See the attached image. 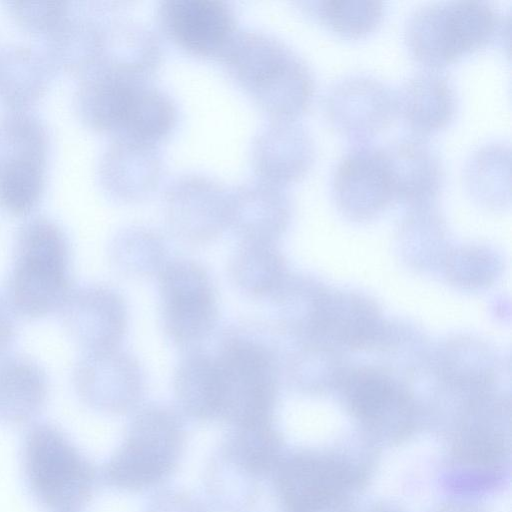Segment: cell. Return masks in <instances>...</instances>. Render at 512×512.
Returning <instances> with one entry per match:
<instances>
[{
    "label": "cell",
    "instance_id": "2",
    "mask_svg": "<svg viewBox=\"0 0 512 512\" xmlns=\"http://www.w3.org/2000/svg\"><path fill=\"white\" fill-rule=\"evenodd\" d=\"M70 247L59 224L44 215L26 219L16 232L7 283L11 310L27 318L59 312L72 290Z\"/></svg>",
    "mask_w": 512,
    "mask_h": 512
},
{
    "label": "cell",
    "instance_id": "3",
    "mask_svg": "<svg viewBox=\"0 0 512 512\" xmlns=\"http://www.w3.org/2000/svg\"><path fill=\"white\" fill-rule=\"evenodd\" d=\"M214 356L222 382L219 417L236 426L269 421L277 395L278 368L264 326H229Z\"/></svg>",
    "mask_w": 512,
    "mask_h": 512
},
{
    "label": "cell",
    "instance_id": "10",
    "mask_svg": "<svg viewBox=\"0 0 512 512\" xmlns=\"http://www.w3.org/2000/svg\"><path fill=\"white\" fill-rule=\"evenodd\" d=\"M324 112L341 136L356 144L367 143L397 115L395 92L372 76H348L329 88Z\"/></svg>",
    "mask_w": 512,
    "mask_h": 512
},
{
    "label": "cell",
    "instance_id": "22",
    "mask_svg": "<svg viewBox=\"0 0 512 512\" xmlns=\"http://www.w3.org/2000/svg\"><path fill=\"white\" fill-rule=\"evenodd\" d=\"M137 79L97 62L81 73L74 94L80 119L89 127L116 135L123 124Z\"/></svg>",
    "mask_w": 512,
    "mask_h": 512
},
{
    "label": "cell",
    "instance_id": "19",
    "mask_svg": "<svg viewBox=\"0 0 512 512\" xmlns=\"http://www.w3.org/2000/svg\"><path fill=\"white\" fill-rule=\"evenodd\" d=\"M393 199L424 205L444 185V166L438 152L423 138H401L383 148Z\"/></svg>",
    "mask_w": 512,
    "mask_h": 512
},
{
    "label": "cell",
    "instance_id": "34",
    "mask_svg": "<svg viewBox=\"0 0 512 512\" xmlns=\"http://www.w3.org/2000/svg\"><path fill=\"white\" fill-rule=\"evenodd\" d=\"M6 4L21 25L44 33L51 30L70 9L68 2L58 0H10Z\"/></svg>",
    "mask_w": 512,
    "mask_h": 512
},
{
    "label": "cell",
    "instance_id": "27",
    "mask_svg": "<svg viewBox=\"0 0 512 512\" xmlns=\"http://www.w3.org/2000/svg\"><path fill=\"white\" fill-rule=\"evenodd\" d=\"M177 119L178 108L172 96L148 80H140L133 87L116 135L157 144L172 132Z\"/></svg>",
    "mask_w": 512,
    "mask_h": 512
},
{
    "label": "cell",
    "instance_id": "15",
    "mask_svg": "<svg viewBox=\"0 0 512 512\" xmlns=\"http://www.w3.org/2000/svg\"><path fill=\"white\" fill-rule=\"evenodd\" d=\"M163 160L157 144L115 135L103 150L98 178L113 199L134 203L149 197L158 187Z\"/></svg>",
    "mask_w": 512,
    "mask_h": 512
},
{
    "label": "cell",
    "instance_id": "29",
    "mask_svg": "<svg viewBox=\"0 0 512 512\" xmlns=\"http://www.w3.org/2000/svg\"><path fill=\"white\" fill-rule=\"evenodd\" d=\"M232 283L246 296H273L283 284L284 264L273 243L240 242L228 264Z\"/></svg>",
    "mask_w": 512,
    "mask_h": 512
},
{
    "label": "cell",
    "instance_id": "26",
    "mask_svg": "<svg viewBox=\"0 0 512 512\" xmlns=\"http://www.w3.org/2000/svg\"><path fill=\"white\" fill-rule=\"evenodd\" d=\"M173 387L186 413L199 419L220 416L222 382L214 355L192 351L183 357L175 369Z\"/></svg>",
    "mask_w": 512,
    "mask_h": 512
},
{
    "label": "cell",
    "instance_id": "12",
    "mask_svg": "<svg viewBox=\"0 0 512 512\" xmlns=\"http://www.w3.org/2000/svg\"><path fill=\"white\" fill-rule=\"evenodd\" d=\"M59 313L66 332L84 352L118 348L127 332V303L107 285L72 288Z\"/></svg>",
    "mask_w": 512,
    "mask_h": 512
},
{
    "label": "cell",
    "instance_id": "35",
    "mask_svg": "<svg viewBox=\"0 0 512 512\" xmlns=\"http://www.w3.org/2000/svg\"><path fill=\"white\" fill-rule=\"evenodd\" d=\"M14 336V325L7 308L0 302V353L11 344Z\"/></svg>",
    "mask_w": 512,
    "mask_h": 512
},
{
    "label": "cell",
    "instance_id": "18",
    "mask_svg": "<svg viewBox=\"0 0 512 512\" xmlns=\"http://www.w3.org/2000/svg\"><path fill=\"white\" fill-rule=\"evenodd\" d=\"M351 479V470L340 461L304 454L288 460L278 480L281 495L292 509L314 512L337 501Z\"/></svg>",
    "mask_w": 512,
    "mask_h": 512
},
{
    "label": "cell",
    "instance_id": "16",
    "mask_svg": "<svg viewBox=\"0 0 512 512\" xmlns=\"http://www.w3.org/2000/svg\"><path fill=\"white\" fill-rule=\"evenodd\" d=\"M250 154L259 179L284 187L308 173L316 149L310 132L301 123L272 119L254 136Z\"/></svg>",
    "mask_w": 512,
    "mask_h": 512
},
{
    "label": "cell",
    "instance_id": "24",
    "mask_svg": "<svg viewBox=\"0 0 512 512\" xmlns=\"http://www.w3.org/2000/svg\"><path fill=\"white\" fill-rule=\"evenodd\" d=\"M55 67L45 50L28 44L0 48V101L23 108L46 90Z\"/></svg>",
    "mask_w": 512,
    "mask_h": 512
},
{
    "label": "cell",
    "instance_id": "32",
    "mask_svg": "<svg viewBox=\"0 0 512 512\" xmlns=\"http://www.w3.org/2000/svg\"><path fill=\"white\" fill-rule=\"evenodd\" d=\"M352 409L362 419L379 424L400 404L390 383L373 374H363L349 387Z\"/></svg>",
    "mask_w": 512,
    "mask_h": 512
},
{
    "label": "cell",
    "instance_id": "11",
    "mask_svg": "<svg viewBox=\"0 0 512 512\" xmlns=\"http://www.w3.org/2000/svg\"><path fill=\"white\" fill-rule=\"evenodd\" d=\"M160 30L194 56L219 58L238 30L234 7L226 0H161Z\"/></svg>",
    "mask_w": 512,
    "mask_h": 512
},
{
    "label": "cell",
    "instance_id": "31",
    "mask_svg": "<svg viewBox=\"0 0 512 512\" xmlns=\"http://www.w3.org/2000/svg\"><path fill=\"white\" fill-rule=\"evenodd\" d=\"M510 160V147L503 142H492L478 148L466 162L465 187L473 196L487 203L509 200Z\"/></svg>",
    "mask_w": 512,
    "mask_h": 512
},
{
    "label": "cell",
    "instance_id": "21",
    "mask_svg": "<svg viewBox=\"0 0 512 512\" xmlns=\"http://www.w3.org/2000/svg\"><path fill=\"white\" fill-rule=\"evenodd\" d=\"M397 115L413 136L435 134L454 120L458 97L452 82L437 70H425L411 76L397 92Z\"/></svg>",
    "mask_w": 512,
    "mask_h": 512
},
{
    "label": "cell",
    "instance_id": "1",
    "mask_svg": "<svg viewBox=\"0 0 512 512\" xmlns=\"http://www.w3.org/2000/svg\"><path fill=\"white\" fill-rule=\"evenodd\" d=\"M219 59L231 79L272 119L296 120L313 100L310 67L270 33L238 29Z\"/></svg>",
    "mask_w": 512,
    "mask_h": 512
},
{
    "label": "cell",
    "instance_id": "23",
    "mask_svg": "<svg viewBox=\"0 0 512 512\" xmlns=\"http://www.w3.org/2000/svg\"><path fill=\"white\" fill-rule=\"evenodd\" d=\"M162 57L160 39L149 25L111 14L105 49L98 62L127 76L147 80L160 66Z\"/></svg>",
    "mask_w": 512,
    "mask_h": 512
},
{
    "label": "cell",
    "instance_id": "13",
    "mask_svg": "<svg viewBox=\"0 0 512 512\" xmlns=\"http://www.w3.org/2000/svg\"><path fill=\"white\" fill-rule=\"evenodd\" d=\"M73 384L87 404L122 410L134 404L144 390L139 361L121 348L85 352L75 365Z\"/></svg>",
    "mask_w": 512,
    "mask_h": 512
},
{
    "label": "cell",
    "instance_id": "17",
    "mask_svg": "<svg viewBox=\"0 0 512 512\" xmlns=\"http://www.w3.org/2000/svg\"><path fill=\"white\" fill-rule=\"evenodd\" d=\"M228 228L240 242L273 243L285 229L291 199L283 186L261 179L229 190Z\"/></svg>",
    "mask_w": 512,
    "mask_h": 512
},
{
    "label": "cell",
    "instance_id": "28",
    "mask_svg": "<svg viewBox=\"0 0 512 512\" xmlns=\"http://www.w3.org/2000/svg\"><path fill=\"white\" fill-rule=\"evenodd\" d=\"M113 268L121 275L144 279L158 276L168 260V247L163 236L143 225L120 229L108 249Z\"/></svg>",
    "mask_w": 512,
    "mask_h": 512
},
{
    "label": "cell",
    "instance_id": "25",
    "mask_svg": "<svg viewBox=\"0 0 512 512\" xmlns=\"http://www.w3.org/2000/svg\"><path fill=\"white\" fill-rule=\"evenodd\" d=\"M48 380L42 368L25 357L0 361V421L23 423L45 404Z\"/></svg>",
    "mask_w": 512,
    "mask_h": 512
},
{
    "label": "cell",
    "instance_id": "9",
    "mask_svg": "<svg viewBox=\"0 0 512 512\" xmlns=\"http://www.w3.org/2000/svg\"><path fill=\"white\" fill-rule=\"evenodd\" d=\"M229 190L215 177L190 171L177 175L163 195L170 232L191 245L208 244L228 228Z\"/></svg>",
    "mask_w": 512,
    "mask_h": 512
},
{
    "label": "cell",
    "instance_id": "6",
    "mask_svg": "<svg viewBox=\"0 0 512 512\" xmlns=\"http://www.w3.org/2000/svg\"><path fill=\"white\" fill-rule=\"evenodd\" d=\"M49 134L44 121L25 108L0 114V205L27 214L45 185Z\"/></svg>",
    "mask_w": 512,
    "mask_h": 512
},
{
    "label": "cell",
    "instance_id": "20",
    "mask_svg": "<svg viewBox=\"0 0 512 512\" xmlns=\"http://www.w3.org/2000/svg\"><path fill=\"white\" fill-rule=\"evenodd\" d=\"M113 8L93 5L69 9L47 33L44 48L54 67L82 73L103 55L108 20Z\"/></svg>",
    "mask_w": 512,
    "mask_h": 512
},
{
    "label": "cell",
    "instance_id": "4",
    "mask_svg": "<svg viewBox=\"0 0 512 512\" xmlns=\"http://www.w3.org/2000/svg\"><path fill=\"white\" fill-rule=\"evenodd\" d=\"M505 24L487 2L431 3L409 16L404 38L416 62L438 71L488 46L504 32Z\"/></svg>",
    "mask_w": 512,
    "mask_h": 512
},
{
    "label": "cell",
    "instance_id": "8",
    "mask_svg": "<svg viewBox=\"0 0 512 512\" xmlns=\"http://www.w3.org/2000/svg\"><path fill=\"white\" fill-rule=\"evenodd\" d=\"M177 415L163 406L142 409L131 423L123 447L111 460L109 477L124 487L159 480L171 467L180 443Z\"/></svg>",
    "mask_w": 512,
    "mask_h": 512
},
{
    "label": "cell",
    "instance_id": "30",
    "mask_svg": "<svg viewBox=\"0 0 512 512\" xmlns=\"http://www.w3.org/2000/svg\"><path fill=\"white\" fill-rule=\"evenodd\" d=\"M296 4L308 17L347 39H359L373 33L385 13V5L381 1L309 0Z\"/></svg>",
    "mask_w": 512,
    "mask_h": 512
},
{
    "label": "cell",
    "instance_id": "5",
    "mask_svg": "<svg viewBox=\"0 0 512 512\" xmlns=\"http://www.w3.org/2000/svg\"><path fill=\"white\" fill-rule=\"evenodd\" d=\"M24 470L33 495L58 512L78 508L89 496L93 473L66 435L52 424H36L24 442Z\"/></svg>",
    "mask_w": 512,
    "mask_h": 512
},
{
    "label": "cell",
    "instance_id": "33",
    "mask_svg": "<svg viewBox=\"0 0 512 512\" xmlns=\"http://www.w3.org/2000/svg\"><path fill=\"white\" fill-rule=\"evenodd\" d=\"M236 443L239 444L240 457L252 469H263L274 457L277 439L269 421L237 426Z\"/></svg>",
    "mask_w": 512,
    "mask_h": 512
},
{
    "label": "cell",
    "instance_id": "7",
    "mask_svg": "<svg viewBox=\"0 0 512 512\" xmlns=\"http://www.w3.org/2000/svg\"><path fill=\"white\" fill-rule=\"evenodd\" d=\"M158 278L161 323L176 346L194 348L217 326V294L208 271L190 259L169 260Z\"/></svg>",
    "mask_w": 512,
    "mask_h": 512
},
{
    "label": "cell",
    "instance_id": "14",
    "mask_svg": "<svg viewBox=\"0 0 512 512\" xmlns=\"http://www.w3.org/2000/svg\"><path fill=\"white\" fill-rule=\"evenodd\" d=\"M331 188L338 206L355 217H367L385 207L393 193L383 148L358 143L338 161Z\"/></svg>",
    "mask_w": 512,
    "mask_h": 512
}]
</instances>
